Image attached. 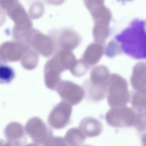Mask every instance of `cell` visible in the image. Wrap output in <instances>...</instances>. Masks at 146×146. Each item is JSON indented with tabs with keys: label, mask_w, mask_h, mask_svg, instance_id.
<instances>
[{
	"label": "cell",
	"mask_w": 146,
	"mask_h": 146,
	"mask_svg": "<svg viewBox=\"0 0 146 146\" xmlns=\"http://www.w3.org/2000/svg\"><path fill=\"white\" fill-rule=\"evenodd\" d=\"M145 25V21L135 19L128 27L115 36L122 52L135 59L146 58Z\"/></svg>",
	"instance_id": "6da1fadb"
},
{
	"label": "cell",
	"mask_w": 146,
	"mask_h": 146,
	"mask_svg": "<svg viewBox=\"0 0 146 146\" xmlns=\"http://www.w3.org/2000/svg\"><path fill=\"white\" fill-rule=\"evenodd\" d=\"M107 93L108 102L111 108L124 106L129 100V95L127 82L117 74L110 75Z\"/></svg>",
	"instance_id": "7a4b0ae2"
},
{
	"label": "cell",
	"mask_w": 146,
	"mask_h": 146,
	"mask_svg": "<svg viewBox=\"0 0 146 146\" xmlns=\"http://www.w3.org/2000/svg\"><path fill=\"white\" fill-rule=\"evenodd\" d=\"M48 35L54 43L55 53L60 50L72 51L80 44L82 41L81 37L78 32L68 28L53 29Z\"/></svg>",
	"instance_id": "3957f363"
},
{
	"label": "cell",
	"mask_w": 146,
	"mask_h": 146,
	"mask_svg": "<svg viewBox=\"0 0 146 146\" xmlns=\"http://www.w3.org/2000/svg\"><path fill=\"white\" fill-rule=\"evenodd\" d=\"M136 113L132 109L125 106L111 108L106 113L105 118L108 124L115 127L134 126Z\"/></svg>",
	"instance_id": "277c9868"
},
{
	"label": "cell",
	"mask_w": 146,
	"mask_h": 146,
	"mask_svg": "<svg viewBox=\"0 0 146 146\" xmlns=\"http://www.w3.org/2000/svg\"><path fill=\"white\" fill-rule=\"evenodd\" d=\"M56 90L62 102L71 106L79 104L83 99L85 94L84 90L81 86L68 80H61Z\"/></svg>",
	"instance_id": "5b68a950"
},
{
	"label": "cell",
	"mask_w": 146,
	"mask_h": 146,
	"mask_svg": "<svg viewBox=\"0 0 146 146\" xmlns=\"http://www.w3.org/2000/svg\"><path fill=\"white\" fill-rule=\"evenodd\" d=\"M72 111L71 105L62 102L52 109L48 118L49 125L56 129H62L69 123Z\"/></svg>",
	"instance_id": "8992f818"
},
{
	"label": "cell",
	"mask_w": 146,
	"mask_h": 146,
	"mask_svg": "<svg viewBox=\"0 0 146 146\" xmlns=\"http://www.w3.org/2000/svg\"><path fill=\"white\" fill-rule=\"evenodd\" d=\"M26 128L33 141L38 144H43L53 135L52 129L38 117L31 118L27 123Z\"/></svg>",
	"instance_id": "52a82bcc"
},
{
	"label": "cell",
	"mask_w": 146,
	"mask_h": 146,
	"mask_svg": "<svg viewBox=\"0 0 146 146\" xmlns=\"http://www.w3.org/2000/svg\"><path fill=\"white\" fill-rule=\"evenodd\" d=\"M31 43L34 50L38 54L45 57L53 55L55 49L50 36L43 34L37 29H33L31 34Z\"/></svg>",
	"instance_id": "ba28073f"
},
{
	"label": "cell",
	"mask_w": 146,
	"mask_h": 146,
	"mask_svg": "<svg viewBox=\"0 0 146 146\" xmlns=\"http://www.w3.org/2000/svg\"><path fill=\"white\" fill-rule=\"evenodd\" d=\"M103 0L84 1V4L89 11L95 23L109 24L112 17L110 9L106 7Z\"/></svg>",
	"instance_id": "9c48e42d"
},
{
	"label": "cell",
	"mask_w": 146,
	"mask_h": 146,
	"mask_svg": "<svg viewBox=\"0 0 146 146\" xmlns=\"http://www.w3.org/2000/svg\"><path fill=\"white\" fill-rule=\"evenodd\" d=\"M104 51V44L95 42L88 46L81 59L89 67L100 60Z\"/></svg>",
	"instance_id": "30bf717a"
},
{
	"label": "cell",
	"mask_w": 146,
	"mask_h": 146,
	"mask_svg": "<svg viewBox=\"0 0 146 146\" xmlns=\"http://www.w3.org/2000/svg\"><path fill=\"white\" fill-rule=\"evenodd\" d=\"M131 81L133 88L136 91L146 93L145 62H139L134 66Z\"/></svg>",
	"instance_id": "8fae6325"
},
{
	"label": "cell",
	"mask_w": 146,
	"mask_h": 146,
	"mask_svg": "<svg viewBox=\"0 0 146 146\" xmlns=\"http://www.w3.org/2000/svg\"><path fill=\"white\" fill-rule=\"evenodd\" d=\"M78 128L86 137H93L99 135L102 132V125L100 121L90 117L83 118L81 121Z\"/></svg>",
	"instance_id": "7c38bea8"
},
{
	"label": "cell",
	"mask_w": 146,
	"mask_h": 146,
	"mask_svg": "<svg viewBox=\"0 0 146 146\" xmlns=\"http://www.w3.org/2000/svg\"><path fill=\"white\" fill-rule=\"evenodd\" d=\"M110 76L108 68L105 66L100 65L96 67L91 71L90 80L89 81L95 85L107 88Z\"/></svg>",
	"instance_id": "4fadbf2b"
},
{
	"label": "cell",
	"mask_w": 146,
	"mask_h": 146,
	"mask_svg": "<svg viewBox=\"0 0 146 146\" xmlns=\"http://www.w3.org/2000/svg\"><path fill=\"white\" fill-rule=\"evenodd\" d=\"M86 137L78 128L73 127L67 131L64 138L69 146H80L84 143Z\"/></svg>",
	"instance_id": "5bb4252c"
},
{
	"label": "cell",
	"mask_w": 146,
	"mask_h": 146,
	"mask_svg": "<svg viewBox=\"0 0 146 146\" xmlns=\"http://www.w3.org/2000/svg\"><path fill=\"white\" fill-rule=\"evenodd\" d=\"M92 33L95 42L104 44L110 33L109 24L100 23H95Z\"/></svg>",
	"instance_id": "9a60e30c"
},
{
	"label": "cell",
	"mask_w": 146,
	"mask_h": 146,
	"mask_svg": "<svg viewBox=\"0 0 146 146\" xmlns=\"http://www.w3.org/2000/svg\"><path fill=\"white\" fill-rule=\"evenodd\" d=\"M131 104L133 108L138 112L145 111V93L134 92L131 97Z\"/></svg>",
	"instance_id": "2e32d148"
},
{
	"label": "cell",
	"mask_w": 146,
	"mask_h": 146,
	"mask_svg": "<svg viewBox=\"0 0 146 146\" xmlns=\"http://www.w3.org/2000/svg\"><path fill=\"white\" fill-rule=\"evenodd\" d=\"M89 68V67L80 59L77 60L74 66L70 70L74 76L79 77L86 74Z\"/></svg>",
	"instance_id": "e0dca14e"
},
{
	"label": "cell",
	"mask_w": 146,
	"mask_h": 146,
	"mask_svg": "<svg viewBox=\"0 0 146 146\" xmlns=\"http://www.w3.org/2000/svg\"><path fill=\"white\" fill-rule=\"evenodd\" d=\"M104 51L106 55L111 58L123 52L119 44L116 40L109 42Z\"/></svg>",
	"instance_id": "ac0fdd59"
},
{
	"label": "cell",
	"mask_w": 146,
	"mask_h": 146,
	"mask_svg": "<svg viewBox=\"0 0 146 146\" xmlns=\"http://www.w3.org/2000/svg\"><path fill=\"white\" fill-rule=\"evenodd\" d=\"M14 72L10 67L6 65L0 66V81L7 82L11 81L14 76Z\"/></svg>",
	"instance_id": "d6986e66"
},
{
	"label": "cell",
	"mask_w": 146,
	"mask_h": 146,
	"mask_svg": "<svg viewBox=\"0 0 146 146\" xmlns=\"http://www.w3.org/2000/svg\"><path fill=\"white\" fill-rule=\"evenodd\" d=\"M42 145L43 146H69L64 138L53 136L48 138Z\"/></svg>",
	"instance_id": "ffe728a7"
},
{
	"label": "cell",
	"mask_w": 146,
	"mask_h": 146,
	"mask_svg": "<svg viewBox=\"0 0 146 146\" xmlns=\"http://www.w3.org/2000/svg\"><path fill=\"white\" fill-rule=\"evenodd\" d=\"M134 126L138 130L143 131L146 128V111H139L136 113V117Z\"/></svg>",
	"instance_id": "44dd1931"
},
{
	"label": "cell",
	"mask_w": 146,
	"mask_h": 146,
	"mask_svg": "<svg viewBox=\"0 0 146 146\" xmlns=\"http://www.w3.org/2000/svg\"><path fill=\"white\" fill-rule=\"evenodd\" d=\"M33 18L37 19L42 15L44 11V7L40 2H36L34 4Z\"/></svg>",
	"instance_id": "7402d4cb"
},
{
	"label": "cell",
	"mask_w": 146,
	"mask_h": 146,
	"mask_svg": "<svg viewBox=\"0 0 146 146\" xmlns=\"http://www.w3.org/2000/svg\"><path fill=\"white\" fill-rule=\"evenodd\" d=\"M27 146H39L38 144L36 143H31L28 145Z\"/></svg>",
	"instance_id": "603a6c76"
},
{
	"label": "cell",
	"mask_w": 146,
	"mask_h": 146,
	"mask_svg": "<svg viewBox=\"0 0 146 146\" xmlns=\"http://www.w3.org/2000/svg\"><path fill=\"white\" fill-rule=\"evenodd\" d=\"M80 146H91L88 145H85Z\"/></svg>",
	"instance_id": "cb8c5ba5"
}]
</instances>
